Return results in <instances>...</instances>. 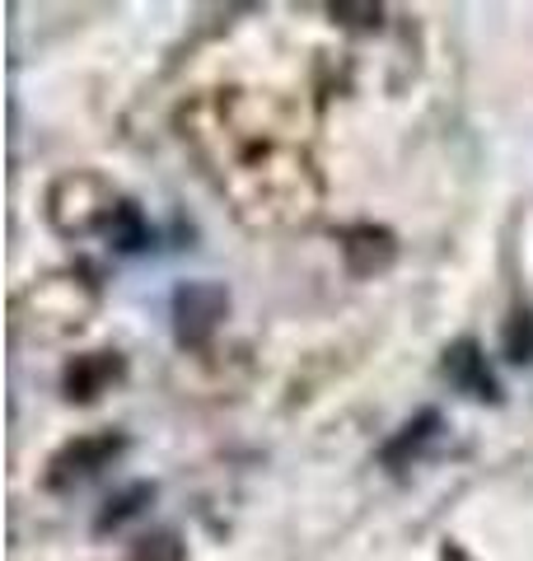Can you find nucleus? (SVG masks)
I'll return each instance as SVG.
<instances>
[{"label": "nucleus", "instance_id": "obj_1", "mask_svg": "<svg viewBox=\"0 0 533 561\" xmlns=\"http://www.w3.org/2000/svg\"><path fill=\"white\" fill-rule=\"evenodd\" d=\"M117 206H122V197L103 179H94V173H66V179L47 192V220L70 239L94 234V230L109 234Z\"/></svg>", "mask_w": 533, "mask_h": 561}, {"label": "nucleus", "instance_id": "obj_2", "mask_svg": "<svg viewBox=\"0 0 533 561\" xmlns=\"http://www.w3.org/2000/svg\"><path fill=\"white\" fill-rule=\"evenodd\" d=\"M122 449H127V440H122L117 431L80 435V440H70V445H61L57 454H52L43 482H47V491H76V486H84L89 478H99V472L109 468Z\"/></svg>", "mask_w": 533, "mask_h": 561}, {"label": "nucleus", "instance_id": "obj_3", "mask_svg": "<svg viewBox=\"0 0 533 561\" xmlns=\"http://www.w3.org/2000/svg\"><path fill=\"white\" fill-rule=\"evenodd\" d=\"M225 290L211 286V280H192V286H183L173 295V328H178V342L197 346L206 342L211 332H216V323L225 319Z\"/></svg>", "mask_w": 533, "mask_h": 561}, {"label": "nucleus", "instance_id": "obj_4", "mask_svg": "<svg viewBox=\"0 0 533 561\" xmlns=\"http://www.w3.org/2000/svg\"><path fill=\"white\" fill-rule=\"evenodd\" d=\"M440 370H444V379H450L458 393H468L477 402H501V383H496L491 365H487V356H483V346H477V342H468V337L454 342L450 351H444Z\"/></svg>", "mask_w": 533, "mask_h": 561}, {"label": "nucleus", "instance_id": "obj_5", "mask_svg": "<svg viewBox=\"0 0 533 561\" xmlns=\"http://www.w3.org/2000/svg\"><path fill=\"white\" fill-rule=\"evenodd\" d=\"M342 257H347L351 276H375L398 257V243L388 230H379V225H355V230L342 234Z\"/></svg>", "mask_w": 533, "mask_h": 561}, {"label": "nucleus", "instance_id": "obj_6", "mask_svg": "<svg viewBox=\"0 0 533 561\" xmlns=\"http://www.w3.org/2000/svg\"><path fill=\"white\" fill-rule=\"evenodd\" d=\"M113 379H122V356L117 351H94V356H80L66 370V393L80 402H94Z\"/></svg>", "mask_w": 533, "mask_h": 561}, {"label": "nucleus", "instance_id": "obj_7", "mask_svg": "<svg viewBox=\"0 0 533 561\" xmlns=\"http://www.w3.org/2000/svg\"><path fill=\"white\" fill-rule=\"evenodd\" d=\"M435 435H440V412H431V408H426L417 421H407V426L394 435V440L384 445V454H379V459H384L388 468H407V463H412V459H417V454H421L426 445L435 440Z\"/></svg>", "mask_w": 533, "mask_h": 561}, {"label": "nucleus", "instance_id": "obj_8", "mask_svg": "<svg viewBox=\"0 0 533 561\" xmlns=\"http://www.w3.org/2000/svg\"><path fill=\"white\" fill-rule=\"evenodd\" d=\"M109 239L117 243V253H140V249L150 243V225L140 220V210H136L132 202H122L117 216H113V225H109Z\"/></svg>", "mask_w": 533, "mask_h": 561}, {"label": "nucleus", "instance_id": "obj_9", "mask_svg": "<svg viewBox=\"0 0 533 561\" xmlns=\"http://www.w3.org/2000/svg\"><path fill=\"white\" fill-rule=\"evenodd\" d=\"M150 496H155V491L146 486V482H136V486H127V491H122V496L109 505V515H103L99 519V534H109V529H122V524H127V519H136L140 511H146V505H150Z\"/></svg>", "mask_w": 533, "mask_h": 561}, {"label": "nucleus", "instance_id": "obj_10", "mask_svg": "<svg viewBox=\"0 0 533 561\" xmlns=\"http://www.w3.org/2000/svg\"><path fill=\"white\" fill-rule=\"evenodd\" d=\"M506 360H514V365L533 360V313L529 309L510 313V323H506Z\"/></svg>", "mask_w": 533, "mask_h": 561}, {"label": "nucleus", "instance_id": "obj_11", "mask_svg": "<svg viewBox=\"0 0 533 561\" xmlns=\"http://www.w3.org/2000/svg\"><path fill=\"white\" fill-rule=\"evenodd\" d=\"M132 561H183V542L173 534H155V538H140Z\"/></svg>", "mask_w": 533, "mask_h": 561}]
</instances>
